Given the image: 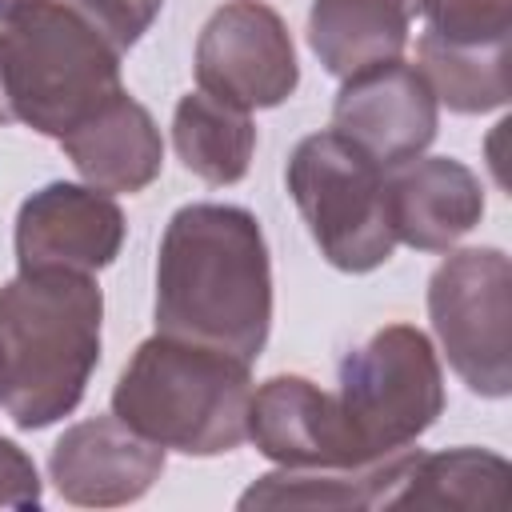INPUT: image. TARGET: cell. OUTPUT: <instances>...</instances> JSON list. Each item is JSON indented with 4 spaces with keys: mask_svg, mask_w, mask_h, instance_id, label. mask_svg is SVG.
<instances>
[{
    "mask_svg": "<svg viewBox=\"0 0 512 512\" xmlns=\"http://www.w3.org/2000/svg\"><path fill=\"white\" fill-rule=\"evenodd\" d=\"M272 328V264L240 204H184L156 252V332L256 360Z\"/></svg>",
    "mask_w": 512,
    "mask_h": 512,
    "instance_id": "1",
    "label": "cell"
},
{
    "mask_svg": "<svg viewBox=\"0 0 512 512\" xmlns=\"http://www.w3.org/2000/svg\"><path fill=\"white\" fill-rule=\"evenodd\" d=\"M104 296L92 272L36 268L0 288L4 408L16 428L36 432L64 420L100 364Z\"/></svg>",
    "mask_w": 512,
    "mask_h": 512,
    "instance_id": "2",
    "label": "cell"
},
{
    "mask_svg": "<svg viewBox=\"0 0 512 512\" xmlns=\"http://www.w3.org/2000/svg\"><path fill=\"white\" fill-rule=\"evenodd\" d=\"M248 360L156 332L112 388V416L164 452L224 456L248 440Z\"/></svg>",
    "mask_w": 512,
    "mask_h": 512,
    "instance_id": "3",
    "label": "cell"
},
{
    "mask_svg": "<svg viewBox=\"0 0 512 512\" xmlns=\"http://www.w3.org/2000/svg\"><path fill=\"white\" fill-rule=\"evenodd\" d=\"M120 56L68 0H36L0 20V76L12 116L52 140L124 92Z\"/></svg>",
    "mask_w": 512,
    "mask_h": 512,
    "instance_id": "4",
    "label": "cell"
},
{
    "mask_svg": "<svg viewBox=\"0 0 512 512\" xmlns=\"http://www.w3.org/2000/svg\"><path fill=\"white\" fill-rule=\"evenodd\" d=\"M288 192L320 256L340 272H372L392 248L388 172L340 132H312L288 156Z\"/></svg>",
    "mask_w": 512,
    "mask_h": 512,
    "instance_id": "5",
    "label": "cell"
},
{
    "mask_svg": "<svg viewBox=\"0 0 512 512\" xmlns=\"http://www.w3.org/2000/svg\"><path fill=\"white\" fill-rule=\"evenodd\" d=\"M336 404L368 464L412 448L444 412V372L432 340L412 324L372 332L340 360Z\"/></svg>",
    "mask_w": 512,
    "mask_h": 512,
    "instance_id": "6",
    "label": "cell"
},
{
    "mask_svg": "<svg viewBox=\"0 0 512 512\" xmlns=\"http://www.w3.org/2000/svg\"><path fill=\"white\" fill-rule=\"evenodd\" d=\"M428 320L468 392H512V264L500 248H460L428 280Z\"/></svg>",
    "mask_w": 512,
    "mask_h": 512,
    "instance_id": "7",
    "label": "cell"
},
{
    "mask_svg": "<svg viewBox=\"0 0 512 512\" xmlns=\"http://www.w3.org/2000/svg\"><path fill=\"white\" fill-rule=\"evenodd\" d=\"M196 80L244 112L284 104L300 84L296 44L284 16L264 0L220 4L196 40Z\"/></svg>",
    "mask_w": 512,
    "mask_h": 512,
    "instance_id": "8",
    "label": "cell"
},
{
    "mask_svg": "<svg viewBox=\"0 0 512 512\" xmlns=\"http://www.w3.org/2000/svg\"><path fill=\"white\" fill-rule=\"evenodd\" d=\"M436 124L440 104L428 80L400 56L344 76L332 104V132L352 140L384 172L424 156L436 140Z\"/></svg>",
    "mask_w": 512,
    "mask_h": 512,
    "instance_id": "9",
    "label": "cell"
},
{
    "mask_svg": "<svg viewBox=\"0 0 512 512\" xmlns=\"http://www.w3.org/2000/svg\"><path fill=\"white\" fill-rule=\"evenodd\" d=\"M124 212L120 204L92 188L52 180L32 192L16 212V268H68L100 272L120 256Z\"/></svg>",
    "mask_w": 512,
    "mask_h": 512,
    "instance_id": "10",
    "label": "cell"
},
{
    "mask_svg": "<svg viewBox=\"0 0 512 512\" xmlns=\"http://www.w3.org/2000/svg\"><path fill=\"white\" fill-rule=\"evenodd\" d=\"M248 440L280 468H360L368 464L332 392L308 376H272L252 388Z\"/></svg>",
    "mask_w": 512,
    "mask_h": 512,
    "instance_id": "11",
    "label": "cell"
},
{
    "mask_svg": "<svg viewBox=\"0 0 512 512\" xmlns=\"http://www.w3.org/2000/svg\"><path fill=\"white\" fill-rule=\"evenodd\" d=\"M164 472V448L144 440L120 416L72 424L48 456V476L68 504L120 508L140 500Z\"/></svg>",
    "mask_w": 512,
    "mask_h": 512,
    "instance_id": "12",
    "label": "cell"
},
{
    "mask_svg": "<svg viewBox=\"0 0 512 512\" xmlns=\"http://www.w3.org/2000/svg\"><path fill=\"white\" fill-rule=\"evenodd\" d=\"M484 216V184L452 156H416L388 176V220L396 244L452 252Z\"/></svg>",
    "mask_w": 512,
    "mask_h": 512,
    "instance_id": "13",
    "label": "cell"
},
{
    "mask_svg": "<svg viewBox=\"0 0 512 512\" xmlns=\"http://www.w3.org/2000/svg\"><path fill=\"white\" fill-rule=\"evenodd\" d=\"M84 184L100 192H144L164 164V140L152 112L128 92L112 96L84 124L56 140Z\"/></svg>",
    "mask_w": 512,
    "mask_h": 512,
    "instance_id": "14",
    "label": "cell"
},
{
    "mask_svg": "<svg viewBox=\"0 0 512 512\" xmlns=\"http://www.w3.org/2000/svg\"><path fill=\"white\" fill-rule=\"evenodd\" d=\"M408 0H312L308 48L332 76H352L372 64L396 60L412 24Z\"/></svg>",
    "mask_w": 512,
    "mask_h": 512,
    "instance_id": "15",
    "label": "cell"
},
{
    "mask_svg": "<svg viewBox=\"0 0 512 512\" xmlns=\"http://www.w3.org/2000/svg\"><path fill=\"white\" fill-rule=\"evenodd\" d=\"M416 448L360 468H280L260 476L240 508H388Z\"/></svg>",
    "mask_w": 512,
    "mask_h": 512,
    "instance_id": "16",
    "label": "cell"
},
{
    "mask_svg": "<svg viewBox=\"0 0 512 512\" xmlns=\"http://www.w3.org/2000/svg\"><path fill=\"white\" fill-rule=\"evenodd\" d=\"M512 468L488 448H448L412 456L388 508H456V512H496L508 500Z\"/></svg>",
    "mask_w": 512,
    "mask_h": 512,
    "instance_id": "17",
    "label": "cell"
},
{
    "mask_svg": "<svg viewBox=\"0 0 512 512\" xmlns=\"http://www.w3.org/2000/svg\"><path fill=\"white\" fill-rule=\"evenodd\" d=\"M172 144L192 176L224 188L248 176L256 152V124L244 108L196 88L184 92L172 112Z\"/></svg>",
    "mask_w": 512,
    "mask_h": 512,
    "instance_id": "18",
    "label": "cell"
},
{
    "mask_svg": "<svg viewBox=\"0 0 512 512\" xmlns=\"http://www.w3.org/2000/svg\"><path fill=\"white\" fill-rule=\"evenodd\" d=\"M416 68L428 80L436 104L476 116L508 104V40L460 44L424 32L416 40Z\"/></svg>",
    "mask_w": 512,
    "mask_h": 512,
    "instance_id": "19",
    "label": "cell"
},
{
    "mask_svg": "<svg viewBox=\"0 0 512 512\" xmlns=\"http://www.w3.org/2000/svg\"><path fill=\"white\" fill-rule=\"evenodd\" d=\"M428 32L460 44L508 40L512 32V0H416Z\"/></svg>",
    "mask_w": 512,
    "mask_h": 512,
    "instance_id": "20",
    "label": "cell"
},
{
    "mask_svg": "<svg viewBox=\"0 0 512 512\" xmlns=\"http://www.w3.org/2000/svg\"><path fill=\"white\" fill-rule=\"evenodd\" d=\"M68 4L120 52H128L164 8V0H68Z\"/></svg>",
    "mask_w": 512,
    "mask_h": 512,
    "instance_id": "21",
    "label": "cell"
},
{
    "mask_svg": "<svg viewBox=\"0 0 512 512\" xmlns=\"http://www.w3.org/2000/svg\"><path fill=\"white\" fill-rule=\"evenodd\" d=\"M40 472L32 464V456L0 436V508H40Z\"/></svg>",
    "mask_w": 512,
    "mask_h": 512,
    "instance_id": "22",
    "label": "cell"
},
{
    "mask_svg": "<svg viewBox=\"0 0 512 512\" xmlns=\"http://www.w3.org/2000/svg\"><path fill=\"white\" fill-rule=\"evenodd\" d=\"M12 100H8V88H4V76H0V124H12Z\"/></svg>",
    "mask_w": 512,
    "mask_h": 512,
    "instance_id": "23",
    "label": "cell"
},
{
    "mask_svg": "<svg viewBox=\"0 0 512 512\" xmlns=\"http://www.w3.org/2000/svg\"><path fill=\"white\" fill-rule=\"evenodd\" d=\"M28 4H36V0H0V20L12 16V12H20V8H28Z\"/></svg>",
    "mask_w": 512,
    "mask_h": 512,
    "instance_id": "24",
    "label": "cell"
},
{
    "mask_svg": "<svg viewBox=\"0 0 512 512\" xmlns=\"http://www.w3.org/2000/svg\"><path fill=\"white\" fill-rule=\"evenodd\" d=\"M0 404H4V364H0Z\"/></svg>",
    "mask_w": 512,
    "mask_h": 512,
    "instance_id": "25",
    "label": "cell"
}]
</instances>
